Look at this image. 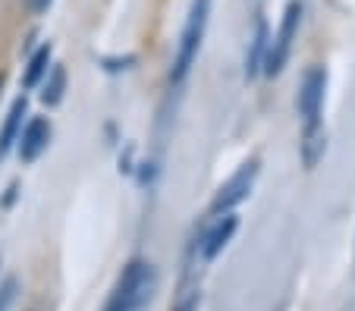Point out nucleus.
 Here are the masks:
<instances>
[{"label": "nucleus", "mask_w": 355, "mask_h": 311, "mask_svg": "<svg viewBox=\"0 0 355 311\" xmlns=\"http://www.w3.org/2000/svg\"><path fill=\"white\" fill-rule=\"evenodd\" d=\"M324 91H327V69L309 66L299 82V95H295V110H299V116H302V132H318V129H324V123H321Z\"/></svg>", "instance_id": "20e7f679"}, {"label": "nucleus", "mask_w": 355, "mask_h": 311, "mask_svg": "<svg viewBox=\"0 0 355 311\" xmlns=\"http://www.w3.org/2000/svg\"><path fill=\"white\" fill-rule=\"evenodd\" d=\"M16 290H19V283H16L13 277H10V280H3V286H0V311H7L10 305H13Z\"/></svg>", "instance_id": "f8f14e48"}, {"label": "nucleus", "mask_w": 355, "mask_h": 311, "mask_svg": "<svg viewBox=\"0 0 355 311\" xmlns=\"http://www.w3.org/2000/svg\"><path fill=\"white\" fill-rule=\"evenodd\" d=\"M302 13H305L302 0H289L286 10H283L280 26H277V32L270 35L268 51H264V63H261V73L270 75V79L280 75L283 69H286L289 57H293V44H295L299 28H302Z\"/></svg>", "instance_id": "7ed1b4c3"}, {"label": "nucleus", "mask_w": 355, "mask_h": 311, "mask_svg": "<svg viewBox=\"0 0 355 311\" xmlns=\"http://www.w3.org/2000/svg\"><path fill=\"white\" fill-rule=\"evenodd\" d=\"M3 82H7V73H0V91H3Z\"/></svg>", "instance_id": "f3484780"}, {"label": "nucleus", "mask_w": 355, "mask_h": 311, "mask_svg": "<svg viewBox=\"0 0 355 311\" xmlns=\"http://www.w3.org/2000/svg\"><path fill=\"white\" fill-rule=\"evenodd\" d=\"M135 63V54H129V57H107L104 60V69L107 73H120V69H129Z\"/></svg>", "instance_id": "ddd939ff"}, {"label": "nucleus", "mask_w": 355, "mask_h": 311, "mask_svg": "<svg viewBox=\"0 0 355 311\" xmlns=\"http://www.w3.org/2000/svg\"><path fill=\"white\" fill-rule=\"evenodd\" d=\"M51 60H54V48H51V44H41V48L28 57L26 73H22V85H26V88H38L41 79L47 75V69H51Z\"/></svg>", "instance_id": "9b49d317"}, {"label": "nucleus", "mask_w": 355, "mask_h": 311, "mask_svg": "<svg viewBox=\"0 0 355 311\" xmlns=\"http://www.w3.org/2000/svg\"><path fill=\"white\" fill-rule=\"evenodd\" d=\"M51 3H54V0H28L32 13H47V10H51Z\"/></svg>", "instance_id": "4468645a"}, {"label": "nucleus", "mask_w": 355, "mask_h": 311, "mask_svg": "<svg viewBox=\"0 0 355 311\" xmlns=\"http://www.w3.org/2000/svg\"><path fill=\"white\" fill-rule=\"evenodd\" d=\"M51 120L47 116H32L26 126L19 129V139H16V148H19L22 163H35L51 145Z\"/></svg>", "instance_id": "423d86ee"}, {"label": "nucleus", "mask_w": 355, "mask_h": 311, "mask_svg": "<svg viewBox=\"0 0 355 311\" xmlns=\"http://www.w3.org/2000/svg\"><path fill=\"white\" fill-rule=\"evenodd\" d=\"M16 192H19V186H10V189H7V195H3V208H10V204H13L16 202Z\"/></svg>", "instance_id": "dca6fc26"}, {"label": "nucleus", "mask_w": 355, "mask_h": 311, "mask_svg": "<svg viewBox=\"0 0 355 311\" xmlns=\"http://www.w3.org/2000/svg\"><path fill=\"white\" fill-rule=\"evenodd\" d=\"M258 173H261V161H258V157H248L245 163H239V167H236V173L214 192V202H211V217L230 214L233 208H239V204L252 195V189H255Z\"/></svg>", "instance_id": "39448f33"}, {"label": "nucleus", "mask_w": 355, "mask_h": 311, "mask_svg": "<svg viewBox=\"0 0 355 311\" xmlns=\"http://www.w3.org/2000/svg\"><path fill=\"white\" fill-rule=\"evenodd\" d=\"M67 91V66L63 63H51L47 75L41 79V104L44 107H57Z\"/></svg>", "instance_id": "9d476101"}, {"label": "nucleus", "mask_w": 355, "mask_h": 311, "mask_svg": "<svg viewBox=\"0 0 355 311\" xmlns=\"http://www.w3.org/2000/svg\"><path fill=\"white\" fill-rule=\"evenodd\" d=\"M268 41H270L268 19H258V22H255V35H252V41H248V51H245V79H248V82H252L258 73H261Z\"/></svg>", "instance_id": "1a4fd4ad"}, {"label": "nucleus", "mask_w": 355, "mask_h": 311, "mask_svg": "<svg viewBox=\"0 0 355 311\" xmlns=\"http://www.w3.org/2000/svg\"><path fill=\"white\" fill-rule=\"evenodd\" d=\"M173 311H198V296H189L186 302H180Z\"/></svg>", "instance_id": "2eb2a0df"}, {"label": "nucleus", "mask_w": 355, "mask_h": 311, "mask_svg": "<svg viewBox=\"0 0 355 311\" xmlns=\"http://www.w3.org/2000/svg\"><path fill=\"white\" fill-rule=\"evenodd\" d=\"M157 292V271L145 258H132L120 271L104 311H145Z\"/></svg>", "instance_id": "f257e3e1"}, {"label": "nucleus", "mask_w": 355, "mask_h": 311, "mask_svg": "<svg viewBox=\"0 0 355 311\" xmlns=\"http://www.w3.org/2000/svg\"><path fill=\"white\" fill-rule=\"evenodd\" d=\"M236 230H239V217H236L233 211H230V214H220L214 220V226L201 236V242H198L201 258H205V261H214V258L230 245V239L236 236Z\"/></svg>", "instance_id": "0eeeda50"}, {"label": "nucleus", "mask_w": 355, "mask_h": 311, "mask_svg": "<svg viewBox=\"0 0 355 311\" xmlns=\"http://www.w3.org/2000/svg\"><path fill=\"white\" fill-rule=\"evenodd\" d=\"M211 3H214V0H192V7H189L186 26H182V35H180V48H176L173 66H170V82H173V85H182L189 69H192V63L198 60L201 41H205L208 19H211Z\"/></svg>", "instance_id": "f03ea898"}, {"label": "nucleus", "mask_w": 355, "mask_h": 311, "mask_svg": "<svg viewBox=\"0 0 355 311\" xmlns=\"http://www.w3.org/2000/svg\"><path fill=\"white\" fill-rule=\"evenodd\" d=\"M26 114H28V98L19 95L13 101V107H10L3 126H0V161H3V157L13 151L16 139H19V129H22V116H26Z\"/></svg>", "instance_id": "6e6552de"}]
</instances>
